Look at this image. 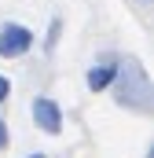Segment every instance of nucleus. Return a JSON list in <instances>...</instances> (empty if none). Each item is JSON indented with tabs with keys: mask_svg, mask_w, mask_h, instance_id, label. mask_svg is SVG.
Listing matches in <instances>:
<instances>
[{
	"mask_svg": "<svg viewBox=\"0 0 154 158\" xmlns=\"http://www.w3.org/2000/svg\"><path fill=\"white\" fill-rule=\"evenodd\" d=\"M114 99L125 107V110H136V114H151L154 107V88H151V77H147V70L136 63V59H121V66H117V77H114Z\"/></svg>",
	"mask_w": 154,
	"mask_h": 158,
	"instance_id": "obj_1",
	"label": "nucleus"
},
{
	"mask_svg": "<svg viewBox=\"0 0 154 158\" xmlns=\"http://www.w3.org/2000/svg\"><path fill=\"white\" fill-rule=\"evenodd\" d=\"M33 44H37V33L30 26L15 22V19L0 22V59H22L33 52Z\"/></svg>",
	"mask_w": 154,
	"mask_h": 158,
	"instance_id": "obj_2",
	"label": "nucleus"
},
{
	"mask_svg": "<svg viewBox=\"0 0 154 158\" xmlns=\"http://www.w3.org/2000/svg\"><path fill=\"white\" fill-rule=\"evenodd\" d=\"M30 118H33V125H37L40 132H48V136H59V132H63V121H66L59 99H51V96H33Z\"/></svg>",
	"mask_w": 154,
	"mask_h": 158,
	"instance_id": "obj_3",
	"label": "nucleus"
},
{
	"mask_svg": "<svg viewBox=\"0 0 154 158\" xmlns=\"http://www.w3.org/2000/svg\"><path fill=\"white\" fill-rule=\"evenodd\" d=\"M117 66H121V59L117 55H99L88 70H84V85H88V92H107L117 77Z\"/></svg>",
	"mask_w": 154,
	"mask_h": 158,
	"instance_id": "obj_4",
	"label": "nucleus"
},
{
	"mask_svg": "<svg viewBox=\"0 0 154 158\" xmlns=\"http://www.w3.org/2000/svg\"><path fill=\"white\" fill-rule=\"evenodd\" d=\"M11 147V129H7V121L0 118V151H7Z\"/></svg>",
	"mask_w": 154,
	"mask_h": 158,
	"instance_id": "obj_5",
	"label": "nucleus"
},
{
	"mask_svg": "<svg viewBox=\"0 0 154 158\" xmlns=\"http://www.w3.org/2000/svg\"><path fill=\"white\" fill-rule=\"evenodd\" d=\"M7 99H11V77L0 74V103H7Z\"/></svg>",
	"mask_w": 154,
	"mask_h": 158,
	"instance_id": "obj_6",
	"label": "nucleus"
},
{
	"mask_svg": "<svg viewBox=\"0 0 154 158\" xmlns=\"http://www.w3.org/2000/svg\"><path fill=\"white\" fill-rule=\"evenodd\" d=\"M26 158H48V155H44V151H33V155H26Z\"/></svg>",
	"mask_w": 154,
	"mask_h": 158,
	"instance_id": "obj_7",
	"label": "nucleus"
},
{
	"mask_svg": "<svg viewBox=\"0 0 154 158\" xmlns=\"http://www.w3.org/2000/svg\"><path fill=\"white\" fill-rule=\"evenodd\" d=\"M143 4H151V0H143Z\"/></svg>",
	"mask_w": 154,
	"mask_h": 158,
	"instance_id": "obj_8",
	"label": "nucleus"
}]
</instances>
